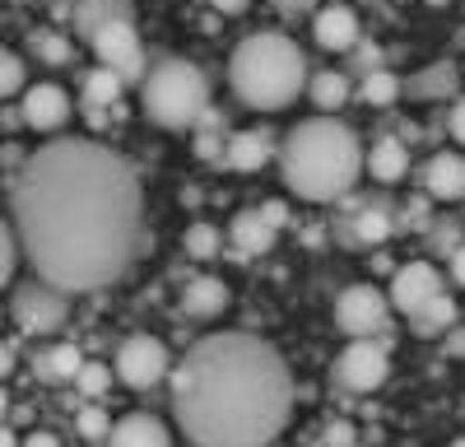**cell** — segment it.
I'll list each match as a JSON object with an SVG mask.
<instances>
[{"mask_svg": "<svg viewBox=\"0 0 465 447\" xmlns=\"http://www.w3.org/2000/svg\"><path fill=\"white\" fill-rule=\"evenodd\" d=\"M228 233H232V247H238L242 256H261V252L275 247V238H280V229L261 210H238L232 224H228Z\"/></svg>", "mask_w": 465, "mask_h": 447, "instance_id": "obj_18", "label": "cell"}, {"mask_svg": "<svg viewBox=\"0 0 465 447\" xmlns=\"http://www.w3.org/2000/svg\"><path fill=\"white\" fill-rule=\"evenodd\" d=\"M116 378L131 392H149L163 378H173V359H168L163 341H153V335H131V341H122V350H116Z\"/></svg>", "mask_w": 465, "mask_h": 447, "instance_id": "obj_9", "label": "cell"}, {"mask_svg": "<svg viewBox=\"0 0 465 447\" xmlns=\"http://www.w3.org/2000/svg\"><path fill=\"white\" fill-rule=\"evenodd\" d=\"M228 154V140H223V131H196V159H223Z\"/></svg>", "mask_w": 465, "mask_h": 447, "instance_id": "obj_35", "label": "cell"}, {"mask_svg": "<svg viewBox=\"0 0 465 447\" xmlns=\"http://www.w3.org/2000/svg\"><path fill=\"white\" fill-rule=\"evenodd\" d=\"M391 322V293H381L377 284H349L335 298V326L354 341H372Z\"/></svg>", "mask_w": 465, "mask_h": 447, "instance_id": "obj_8", "label": "cell"}, {"mask_svg": "<svg viewBox=\"0 0 465 447\" xmlns=\"http://www.w3.org/2000/svg\"><path fill=\"white\" fill-rule=\"evenodd\" d=\"M312 37H317V47H326V52H354L359 43H363V33H359V15L349 10V5H326V10H317V19H312Z\"/></svg>", "mask_w": 465, "mask_h": 447, "instance_id": "obj_14", "label": "cell"}, {"mask_svg": "<svg viewBox=\"0 0 465 447\" xmlns=\"http://www.w3.org/2000/svg\"><path fill=\"white\" fill-rule=\"evenodd\" d=\"M307 56L289 33H247L228 56V89L256 112H280L307 89Z\"/></svg>", "mask_w": 465, "mask_h": 447, "instance_id": "obj_4", "label": "cell"}, {"mask_svg": "<svg viewBox=\"0 0 465 447\" xmlns=\"http://www.w3.org/2000/svg\"><path fill=\"white\" fill-rule=\"evenodd\" d=\"M451 280L465 289V247H456V256H451Z\"/></svg>", "mask_w": 465, "mask_h": 447, "instance_id": "obj_44", "label": "cell"}, {"mask_svg": "<svg viewBox=\"0 0 465 447\" xmlns=\"http://www.w3.org/2000/svg\"><path fill=\"white\" fill-rule=\"evenodd\" d=\"M451 354H465V326H451V341H447Z\"/></svg>", "mask_w": 465, "mask_h": 447, "instance_id": "obj_45", "label": "cell"}, {"mask_svg": "<svg viewBox=\"0 0 465 447\" xmlns=\"http://www.w3.org/2000/svg\"><path fill=\"white\" fill-rule=\"evenodd\" d=\"M423 192L433 201H465V154H456V149L433 154L423 168Z\"/></svg>", "mask_w": 465, "mask_h": 447, "instance_id": "obj_16", "label": "cell"}, {"mask_svg": "<svg viewBox=\"0 0 465 447\" xmlns=\"http://www.w3.org/2000/svg\"><path fill=\"white\" fill-rule=\"evenodd\" d=\"M349 94H354V84H349V70H317L312 80H307V98L317 103V112H340L349 103Z\"/></svg>", "mask_w": 465, "mask_h": 447, "instance_id": "obj_21", "label": "cell"}, {"mask_svg": "<svg viewBox=\"0 0 465 447\" xmlns=\"http://www.w3.org/2000/svg\"><path fill=\"white\" fill-rule=\"evenodd\" d=\"M228 284L223 280H214V275H201V280H191L186 289H182V317H196V322H210V317H219L223 308H228Z\"/></svg>", "mask_w": 465, "mask_h": 447, "instance_id": "obj_19", "label": "cell"}, {"mask_svg": "<svg viewBox=\"0 0 465 447\" xmlns=\"http://www.w3.org/2000/svg\"><path fill=\"white\" fill-rule=\"evenodd\" d=\"M24 164H28V159L19 154V144H15V140H5V168H10V177H15V173H19Z\"/></svg>", "mask_w": 465, "mask_h": 447, "instance_id": "obj_42", "label": "cell"}, {"mask_svg": "<svg viewBox=\"0 0 465 447\" xmlns=\"http://www.w3.org/2000/svg\"><path fill=\"white\" fill-rule=\"evenodd\" d=\"M410 326H414V331H423V335H442V331H451V326H456V298H447V293H442V298H433V303L423 308Z\"/></svg>", "mask_w": 465, "mask_h": 447, "instance_id": "obj_28", "label": "cell"}, {"mask_svg": "<svg viewBox=\"0 0 465 447\" xmlns=\"http://www.w3.org/2000/svg\"><path fill=\"white\" fill-rule=\"evenodd\" d=\"M270 5H275L280 15H289V19H298V15H312L317 0H270Z\"/></svg>", "mask_w": 465, "mask_h": 447, "instance_id": "obj_38", "label": "cell"}, {"mask_svg": "<svg viewBox=\"0 0 465 447\" xmlns=\"http://www.w3.org/2000/svg\"><path fill=\"white\" fill-rule=\"evenodd\" d=\"M182 247H186V256H196V261H214L219 247H223V238H219L214 224H191L186 238H182Z\"/></svg>", "mask_w": 465, "mask_h": 447, "instance_id": "obj_29", "label": "cell"}, {"mask_svg": "<svg viewBox=\"0 0 465 447\" xmlns=\"http://www.w3.org/2000/svg\"><path fill=\"white\" fill-rule=\"evenodd\" d=\"M0 447H24V438L15 429H5V433H0Z\"/></svg>", "mask_w": 465, "mask_h": 447, "instance_id": "obj_47", "label": "cell"}, {"mask_svg": "<svg viewBox=\"0 0 465 447\" xmlns=\"http://www.w3.org/2000/svg\"><path fill=\"white\" fill-rule=\"evenodd\" d=\"M19 112L28 131H61L70 122V94L61 84H28V94L19 98Z\"/></svg>", "mask_w": 465, "mask_h": 447, "instance_id": "obj_12", "label": "cell"}, {"mask_svg": "<svg viewBox=\"0 0 465 447\" xmlns=\"http://www.w3.org/2000/svg\"><path fill=\"white\" fill-rule=\"evenodd\" d=\"M140 107L153 126L163 131H186L201 122V112L210 107V80L196 61L186 56H159L149 65L140 84Z\"/></svg>", "mask_w": 465, "mask_h": 447, "instance_id": "obj_5", "label": "cell"}, {"mask_svg": "<svg viewBox=\"0 0 465 447\" xmlns=\"http://www.w3.org/2000/svg\"><path fill=\"white\" fill-rule=\"evenodd\" d=\"M131 15L126 0H74V28H80V37H89L94 28H103L107 19H122Z\"/></svg>", "mask_w": 465, "mask_h": 447, "instance_id": "obj_25", "label": "cell"}, {"mask_svg": "<svg viewBox=\"0 0 465 447\" xmlns=\"http://www.w3.org/2000/svg\"><path fill=\"white\" fill-rule=\"evenodd\" d=\"M84 354H80V345H52L47 354H37L33 359V372H37V378H43V382H52V387H61V382H74V378H80V372H84Z\"/></svg>", "mask_w": 465, "mask_h": 447, "instance_id": "obj_20", "label": "cell"}, {"mask_svg": "<svg viewBox=\"0 0 465 447\" xmlns=\"http://www.w3.org/2000/svg\"><path fill=\"white\" fill-rule=\"evenodd\" d=\"M391 229H396V224H391V210H386L381 201L372 205V201H363V205H354V214H349V219H340V243L344 247H377V243H386V238H391Z\"/></svg>", "mask_w": 465, "mask_h": 447, "instance_id": "obj_13", "label": "cell"}, {"mask_svg": "<svg viewBox=\"0 0 465 447\" xmlns=\"http://www.w3.org/2000/svg\"><path fill=\"white\" fill-rule=\"evenodd\" d=\"M10 224L37 280L65 293L107 289L144 247V192L116 149L61 135L10 177Z\"/></svg>", "mask_w": 465, "mask_h": 447, "instance_id": "obj_1", "label": "cell"}, {"mask_svg": "<svg viewBox=\"0 0 465 447\" xmlns=\"http://www.w3.org/2000/svg\"><path fill=\"white\" fill-rule=\"evenodd\" d=\"M10 368H15V345L0 350V372H10Z\"/></svg>", "mask_w": 465, "mask_h": 447, "instance_id": "obj_46", "label": "cell"}, {"mask_svg": "<svg viewBox=\"0 0 465 447\" xmlns=\"http://www.w3.org/2000/svg\"><path fill=\"white\" fill-rule=\"evenodd\" d=\"M24 447H61V438H56V433H37V429H33V433L24 438Z\"/></svg>", "mask_w": 465, "mask_h": 447, "instance_id": "obj_43", "label": "cell"}, {"mask_svg": "<svg viewBox=\"0 0 465 447\" xmlns=\"http://www.w3.org/2000/svg\"><path fill=\"white\" fill-rule=\"evenodd\" d=\"M270 154H275V135H270L265 126H247V131H232L228 135V154L223 164L232 173H256L270 164Z\"/></svg>", "mask_w": 465, "mask_h": 447, "instance_id": "obj_15", "label": "cell"}, {"mask_svg": "<svg viewBox=\"0 0 465 447\" xmlns=\"http://www.w3.org/2000/svg\"><path fill=\"white\" fill-rule=\"evenodd\" d=\"M280 168L284 186L298 201L331 205L354 192V182L368 168V149L354 135V126H344L340 117H307L284 135Z\"/></svg>", "mask_w": 465, "mask_h": 447, "instance_id": "obj_3", "label": "cell"}, {"mask_svg": "<svg viewBox=\"0 0 465 447\" xmlns=\"http://www.w3.org/2000/svg\"><path fill=\"white\" fill-rule=\"evenodd\" d=\"M107 447H173V433L159 415H144V410H135V415L116 420L112 433H107Z\"/></svg>", "mask_w": 465, "mask_h": 447, "instance_id": "obj_17", "label": "cell"}, {"mask_svg": "<svg viewBox=\"0 0 465 447\" xmlns=\"http://www.w3.org/2000/svg\"><path fill=\"white\" fill-rule=\"evenodd\" d=\"M401 94H405V84H401L386 65H381V70H372V74H363V84H359V98H363L368 107H391Z\"/></svg>", "mask_w": 465, "mask_h": 447, "instance_id": "obj_26", "label": "cell"}, {"mask_svg": "<svg viewBox=\"0 0 465 447\" xmlns=\"http://www.w3.org/2000/svg\"><path fill=\"white\" fill-rule=\"evenodd\" d=\"M456 65L451 61H438V65H429V70H419L414 80H410V98H447V94H456Z\"/></svg>", "mask_w": 465, "mask_h": 447, "instance_id": "obj_23", "label": "cell"}, {"mask_svg": "<svg viewBox=\"0 0 465 447\" xmlns=\"http://www.w3.org/2000/svg\"><path fill=\"white\" fill-rule=\"evenodd\" d=\"M372 70H381V47L359 43L354 52H349V74H372Z\"/></svg>", "mask_w": 465, "mask_h": 447, "instance_id": "obj_34", "label": "cell"}, {"mask_svg": "<svg viewBox=\"0 0 465 447\" xmlns=\"http://www.w3.org/2000/svg\"><path fill=\"white\" fill-rule=\"evenodd\" d=\"M442 293H447L442 275H438V266H429V261H410V266H401L391 275V308L405 313L410 322L429 308L433 298H442Z\"/></svg>", "mask_w": 465, "mask_h": 447, "instance_id": "obj_11", "label": "cell"}, {"mask_svg": "<svg viewBox=\"0 0 465 447\" xmlns=\"http://www.w3.org/2000/svg\"><path fill=\"white\" fill-rule=\"evenodd\" d=\"M52 5H61V0H52Z\"/></svg>", "mask_w": 465, "mask_h": 447, "instance_id": "obj_50", "label": "cell"}, {"mask_svg": "<svg viewBox=\"0 0 465 447\" xmlns=\"http://www.w3.org/2000/svg\"><path fill=\"white\" fill-rule=\"evenodd\" d=\"M447 126H451L456 144H465V94L456 98V107H451V117H447Z\"/></svg>", "mask_w": 465, "mask_h": 447, "instance_id": "obj_39", "label": "cell"}, {"mask_svg": "<svg viewBox=\"0 0 465 447\" xmlns=\"http://www.w3.org/2000/svg\"><path fill=\"white\" fill-rule=\"evenodd\" d=\"M122 94H126V80L116 70L98 65V70L84 74V103L89 107H116V103H122Z\"/></svg>", "mask_w": 465, "mask_h": 447, "instance_id": "obj_24", "label": "cell"}, {"mask_svg": "<svg viewBox=\"0 0 465 447\" xmlns=\"http://www.w3.org/2000/svg\"><path fill=\"white\" fill-rule=\"evenodd\" d=\"M89 47H94L98 65L116 70L126 84H144L149 61H144V47H140V33H135V19H131V15L107 19L103 28H94V33H89Z\"/></svg>", "mask_w": 465, "mask_h": 447, "instance_id": "obj_6", "label": "cell"}, {"mask_svg": "<svg viewBox=\"0 0 465 447\" xmlns=\"http://www.w3.org/2000/svg\"><path fill=\"white\" fill-rule=\"evenodd\" d=\"M326 447H354V429H349L344 420H335V424L326 429Z\"/></svg>", "mask_w": 465, "mask_h": 447, "instance_id": "obj_37", "label": "cell"}, {"mask_svg": "<svg viewBox=\"0 0 465 447\" xmlns=\"http://www.w3.org/2000/svg\"><path fill=\"white\" fill-rule=\"evenodd\" d=\"M210 5H214L219 15H228V19H232V15H247L252 0H210Z\"/></svg>", "mask_w": 465, "mask_h": 447, "instance_id": "obj_41", "label": "cell"}, {"mask_svg": "<svg viewBox=\"0 0 465 447\" xmlns=\"http://www.w3.org/2000/svg\"><path fill=\"white\" fill-rule=\"evenodd\" d=\"M0 94H5V98H24L28 94V65H24L19 52L0 56Z\"/></svg>", "mask_w": 465, "mask_h": 447, "instance_id": "obj_30", "label": "cell"}, {"mask_svg": "<svg viewBox=\"0 0 465 447\" xmlns=\"http://www.w3.org/2000/svg\"><path fill=\"white\" fill-rule=\"evenodd\" d=\"M456 447H465V438H460V442H456Z\"/></svg>", "mask_w": 465, "mask_h": 447, "instance_id": "obj_49", "label": "cell"}, {"mask_svg": "<svg viewBox=\"0 0 465 447\" xmlns=\"http://www.w3.org/2000/svg\"><path fill=\"white\" fill-rule=\"evenodd\" d=\"M112 378H116V372H112L107 363L89 359V363H84V372H80V378H74V387H80V392H84L89 401H98V396H103V392L112 387Z\"/></svg>", "mask_w": 465, "mask_h": 447, "instance_id": "obj_32", "label": "cell"}, {"mask_svg": "<svg viewBox=\"0 0 465 447\" xmlns=\"http://www.w3.org/2000/svg\"><path fill=\"white\" fill-rule=\"evenodd\" d=\"M74 424H80L84 438H107V433H112V415H107V410H98V405H84Z\"/></svg>", "mask_w": 465, "mask_h": 447, "instance_id": "obj_33", "label": "cell"}, {"mask_svg": "<svg viewBox=\"0 0 465 447\" xmlns=\"http://www.w3.org/2000/svg\"><path fill=\"white\" fill-rule=\"evenodd\" d=\"M386 378H391V354L381 341H349L335 359V382L344 392H377Z\"/></svg>", "mask_w": 465, "mask_h": 447, "instance_id": "obj_10", "label": "cell"}, {"mask_svg": "<svg viewBox=\"0 0 465 447\" xmlns=\"http://www.w3.org/2000/svg\"><path fill=\"white\" fill-rule=\"evenodd\" d=\"M10 308H15V322L28 331V335H52L65 326L70 317V303H65V289L47 284V280H24L15 284V298H10Z\"/></svg>", "mask_w": 465, "mask_h": 447, "instance_id": "obj_7", "label": "cell"}, {"mask_svg": "<svg viewBox=\"0 0 465 447\" xmlns=\"http://www.w3.org/2000/svg\"><path fill=\"white\" fill-rule=\"evenodd\" d=\"M433 247H438V252H447V261H451V256H456V247H465V243H460V224H442V229L433 233Z\"/></svg>", "mask_w": 465, "mask_h": 447, "instance_id": "obj_36", "label": "cell"}, {"mask_svg": "<svg viewBox=\"0 0 465 447\" xmlns=\"http://www.w3.org/2000/svg\"><path fill=\"white\" fill-rule=\"evenodd\" d=\"M429 5H447V0H429Z\"/></svg>", "mask_w": 465, "mask_h": 447, "instance_id": "obj_48", "label": "cell"}, {"mask_svg": "<svg viewBox=\"0 0 465 447\" xmlns=\"http://www.w3.org/2000/svg\"><path fill=\"white\" fill-rule=\"evenodd\" d=\"M289 410V363L261 335H205L173 368V415L196 447H270Z\"/></svg>", "mask_w": 465, "mask_h": 447, "instance_id": "obj_2", "label": "cell"}, {"mask_svg": "<svg viewBox=\"0 0 465 447\" xmlns=\"http://www.w3.org/2000/svg\"><path fill=\"white\" fill-rule=\"evenodd\" d=\"M19 256H24V243H19V233H15V224L5 219V224H0V284H15Z\"/></svg>", "mask_w": 465, "mask_h": 447, "instance_id": "obj_31", "label": "cell"}, {"mask_svg": "<svg viewBox=\"0 0 465 447\" xmlns=\"http://www.w3.org/2000/svg\"><path fill=\"white\" fill-rule=\"evenodd\" d=\"M368 173L377 177V182H401L405 173H410V144H401V140H377L372 149H368Z\"/></svg>", "mask_w": 465, "mask_h": 447, "instance_id": "obj_22", "label": "cell"}, {"mask_svg": "<svg viewBox=\"0 0 465 447\" xmlns=\"http://www.w3.org/2000/svg\"><path fill=\"white\" fill-rule=\"evenodd\" d=\"M28 52H33L37 61H47V65H65V61L74 56L70 37H61L56 28H33V33H28Z\"/></svg>", "mask_w": 465, "mask_h": 447, "instance_id": "obj_27", "label": "cell"}, {"mask_svg": "<svg viewBox=\"0 0 465 447\" xmlns=\"http://www.w3.org/2000/svg\"><path fill=\"white\" fill-rule=\"evenodd\" d=\"M261 214H265L270 224H275V229H284V224H289V205H284V201H265V205H261Z\"/></svg>", "mask_w": 465, "mask_h": 447, "instance_id": "obj_40", "label": "cell"}]
</instances>
